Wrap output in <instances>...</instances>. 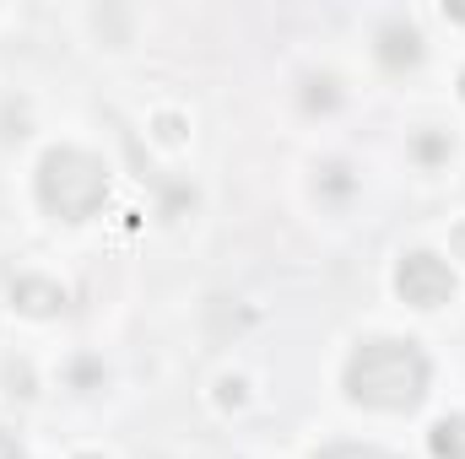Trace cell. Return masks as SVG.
Here are the masks:
<instances>
[{
  "label": "cell",
  "instance_id": "1",
  "mask_svg": "<svg viewBox=\"0 0 465 459\" xmlns=\"http://www.w3.org/2000/svg\"><path fill=\"white\" fill-rule=\"evenodd\" d=\"M428 356L417 341H395V336H379V341H362L347 362V395L357 405H373V411H411L422 405L428 395Z\"/></svg>",
  "mask_w": 465,
  "mask_h": 459
},
{
  "label": "cell",
  "instance_id": "2",
  "mask_svg": "<svg viewBox=\"0 0 465 459\" xmlns=\"http://www.w3.org/2000/svg\"><path fill=\"white\" fill-rule=\"evenodd\" d=\"M38 200L49 217L60 222H87L104 211L109 200V168L93 157V151H76V146H54L44 162H38Z\"/></svg>",
  "mask_w": 465,
  "mask_h": 459
},
{
  "label": "cell",
  "instance_id": "3",
  "mask_svg": "<svg viewBox=\"0 0 465 459\" xmlns=\"http://www.w3.org/2000/svg\"><path fill=\"white\" fill-rule=\"evenodd\" d=\"M395 292H401L411 308H444V303L455 298V270H450L439 254L417 249V254H406V259L395 265Z\"/></svg>",
  "mask_w": 465,
  "mask_h": 459
},
{
  "label": "cell",
  "instance_id": "4",
  "mask_svg": "<svg viewBox=\"0 0 465 459\" xmlns=\"http://www.w3.org/2000/svg\"><path fill=\"white\" fill-rule=\"evenodd\" d=\"M379 60H384L390 71H411V65L422 60V33H417L411 22H390V27L379 33Z\"/></svg>",
  "mask_w": 465,
  "mask_h": 459
},
{
  "label": "cell",
  "instance_id": "5",
  "mask_svg": "<svg viewBox=\"0 0 465 459\" xmlns=\"http://www.w3.org/2000/svg\"><path fill=\"white\" fill-rule=\"evenodd\" d=\"M11 303H16L22 314H60V308H65V292H60V281L16 276V281H11Z\"/></svg>",
  "mask_w": 465,
  "mask_h": 459
},
{
  "label": "cell",
  "instance_id": "6",
  "mask_svg": "<svg viewBox=\"0 0 465 459\" xmlns=\"http://www.w3.org/2000/svg\"><path fill=\"white\" fill-rule=\"evenodd\" d=\"M428 449L433 459H465V416H439L428 433Z\"/></svg>",
  "mask_w": 465,
  "mask_h": 459
},
{
  "label": "cell",
  "instance_id": "7",
  "mask_svg": "<svg viewBox=\"0 0 465 459\" xmlns=\"http://www.w3.org/2000/svg\"><path fill=\"white\" fill-rule=\"evenodd\" d=\"M417 157L422 162H444L450 157V135H417Z\"/></svg>",
  "mask_w": 465,
  "mask_h": 459
},
{
  "label": "cell",
  "instance_id": "8",
  "mask_svg": "<svg viewBox=\"0 0 465 459\" xmlns=\"http://www.w3.org/2000/svg\"><path fill=\"white\" fill-rule=\"evenodd\" d=\"M320 459H395V454H384V449H362V444H336V449H325Z\"/></svg>",
  "mask_w": 465,
  "mask_h": 459
},
{
  "label": "cell",
  "instance_id": "9",
  "mask_svg": "<svg viewBox=\"0 0 465 459\" xmlns=\"http://www.w3.org/2000/svg\"><path fill=\"white\" fill-rule=\"evenodd\" d=\"M157 141L179 146V141H184V119H179V114H157Z\"/></svg>",
  "mask_w": 465,
  "mask_h": 459
},
{
  "label": "cell",
  "instance_id": "10",
  "mask_svg": "<svg viewBox=\"0 0 465 459\" xmlns=\"http://www.w3.org/2000/svg\"><path fill=\"white\" fill-rule=\"evenodd\" d=\"M309 87H314V93H309V109H331V103H336V82H331V76H325V82H309Z\"/></svg>",
  "mask_w": 465,
  "mask_h": 459
},
{
  "label": "cell",
  "instance_id": "11",
  "mask_svg": "<svg viewBox=\"0 0 465 459\" xmlns=\"http://www.w3.org/2000/svg\"><path fill=\"white\" fill-rule=\"evenodd\" d=\"M325 184H331V190H336V195H347V190H351L347 168H341V162H331V168H325Z\"/></svg>",
  "mask_w": 465,
  "mask_h": 459
},
{
  "label": "cell",
  "instance_id": "12",
  "mask_svg": "<svg viewBox=\"0 0 465 459\" xmlns=\"http://www.w3.org/2000/svg\"><path fill=\"white\" fill-rule=\"evenodd\" d=\"M217 400H223V405H243V384H238V378H223Z\"/></svg>",
  "mask_w": 465,
  "mask_h": 459
},
{
  "label": "cell",
  "instance_id": "13",
  "mask_svg": "<svg viewBox=\"0 0 465 459\" xmlns=\"http://www.w3.org/2000/svg\"><path fill=\"white\" fill-rule=\"evenodd\" d=\"M0 459H27V454H22V444H16L11 433H0Z\"/></svg>",
  "mask_w": 465,
  "mask_h": 459
},
{
  "label": "cell",
  "instance_id": "14",
  "mask_svg": "<svg viewBox=\"0 0 465 459\" xmlns=\"http://www.w3.org/2000/svg\"><path fill=\"white\" fill-rule=\"evenodd\" d=\"M450 243H455V249H460V259H465V228H455V238H450Z\"/></svg>",
  "mask_w": 465,
  "mask_h": 459
},
{
  "label": "cell",
  "instance_id": "15",
  "mask_svg": "<svg viewBox=\"0 0 465 459\" xmlns=\"http://www.w3.org/2000/svg\"><path fill=\"white\" fill-rule=\"evenodd\" d=\"M450 16H455V22H465V5H455V11H450Z\"/></svg>",
  "mask_w": 465,
  "mask_h": 459
},
{
  "label": "cell",
  "instance_id": "16",
  "mask_svg": "<svg viewBox=\"0 0 465 459\" xmlns=\"http://www.w3.org/2000/svg\"><path fill=\"white\" fill-rule=\"evenodd\" d=\"M460 98H465V71H460Z\"/></svg>",
  "mask_w": 465,
  "mask_h": 459
},
{
  "label": "cell",
  "instance_id": "17",
  "mask_svg": "<svg viewBox=\"0 0 465 459\" xmlns=\"http://www.w3.org/2000/svg\"><path fill=\"white\" fill-rule=\"evenodd\" d=\"M82 459H104V454H82Z\"/></svg>",
  "mask_w": 465,
  "mask_h": 459
}]
</instances>
